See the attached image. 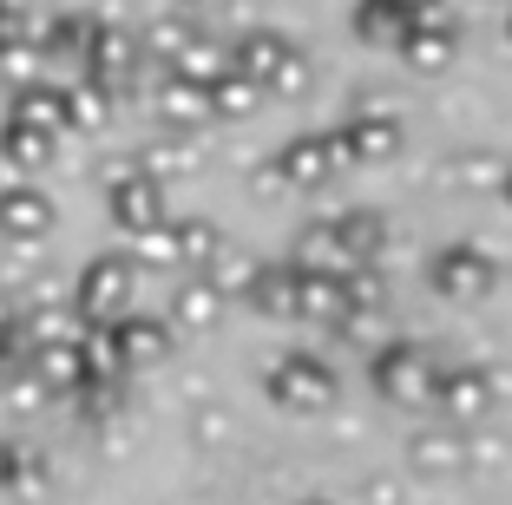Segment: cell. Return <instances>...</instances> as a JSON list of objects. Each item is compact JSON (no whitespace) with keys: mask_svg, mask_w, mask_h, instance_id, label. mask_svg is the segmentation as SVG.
Segmentation results:
<instances>
[{"mask_svg":"<svg viewBox=\"0 0 512 505\" xmlns=\"http://www.w3.org/2000/svg\"><path fill=\"white\" fill-rule=\"evenodd\" d=\"M440 374H447V355H434L427 342H381L375 361H368L375 394L388 407H407V414H434Z\"/></svg>","mask_w":512,"mask_h":505,"instance_id":"1","label":"cell"},{"mask_svg":"<svg viewBox=\"0 0 512 505\" xmlns=\"http://www.w3.org/2000/svg\"><path fill=\"white\" fill-rule=\"evenodd\" d=\"M138 296V263L125 250H99L92 263H79V283H73V322L79 328H112L132 315Z\"/></svg>","mask_w":512,"mask_h":505,"instance_id":"2","label":"cell"},{"mask_svg":"<svg viewBox=\"0 0 512 505\" xmlns=\"http://www.w3.org/2000/svg\"><path fill=\"white\" fill-rule=\"evenodd\" d=\"M263 394H270L283 414H329L335 394H342V381H335L329 355H316V348H289V355H276L270 368H263Z\"/></svg>","mask_w":512,"mask_h":505,"instance_id":"3","label":"cell"},{"mask_svg":"<svg viewBox=\"0 0 512 505\" xmlns=\"http://www.w3.org/2000/svg\"><path fill=\"white\" fill-rule=\"evenodd\" d=\"M493 276H499V263L480 243H440V250L427 256V283L447 302H486L493 296Z\"/></svg>","mask_w":512,"mask_h":505,"instance_id":"4","label":"cell"},{"mask_svg":"<svg viewBox=\"0 0 512 505\" xmlns=\"http://www.w3.org/2000/svg\"><path fill=\"white\" fill-rule=\"evenodd\" d=\"M401 53L407 73H447L453 53H460V14H447V7H414V27H407V40L394 46Z\"/></svg>","mask_w":512,"mask_h":505,"instance_id":"5","label":"cell"},{"mask_svg":"<svg viewBox=\"0 0 512 505\" xmlns=\"http://www.w3.org/2000/svg\"><path fill=\"white\" fill-rule=\"evenodd\" d=\"M493 401H499V381L480 368V361H447V374H440V401H434V414L447 420V427H480L486 414H493Z\"/></svg>","mask_w":512,"mask_h":505,"instance_id":"6","label":"cell"},{"mask_svg":"<svg viewBox=\"0 0 512 505\" xmlns=\"http://www.w3.org/2000/svg\"><path fill=\"white\" fill-rule=\"evenodd\" d=\"M335 138H342L348 164H388V158H401V138L407 132H401V119H394L381 99H362L342 125H335Z\"/></svg>","mask_w":512,"mask_h":505,"instance_id":"7","label":"cell"},{"mask_svg":"<svg viewBox=\"0 0 512 505\" xmlns=\"http://www.w3.org/2000/svg\"><path fill=\"white\" fill-rule=\"evenodd\" d=\"M138 66H145V53H138V33L99 20V33H92V46H86V66H79V79H92V86H106V92H125V86L138 79Z\"/></svg>","mask_w":512,"mask_h":505,"instance_id":"8","label":"cell"},{"mask_svg":"<svg viewBox=\"0 0 512 505\" xmlns=\"http://www.w3.org/2000/svg\"><path fill=\"white\" fill-rule=\"evenodd\" d=\"M407 466L421 479H453V473H473V440L447 420H427V427L407 433Z\"/></svg>","mask_w":512,"mask_h":505,"instance_id":"9","label":"cell"},{"mask_svg":"<svg viewBox=\"0 0 512 505\" xmlns=\"http://www.w3.org/2000/svg\"><path fill=\"white\" fill-rule=\"evenodd\" d=\"M53 223H60V204L40 191V184H0V237L33 250V243L53 237Z\"/></svg>","mask_w":512,"mask_h":505,"instance_id":"10","label":"cell"},{"mask_svg":"<svg viewBox=\"0 0 512 505\" xmlns=\"http://www.w3.org/2000/svg\"><path fill=\"white\" fill-rule=\"evenodd\" d=\"M276 178H283V191H316V184H329L335 171H342V158H335L329 132H302V138H283V145L270 151Z\"/></svg>","mask_w":512,"mask_h":505,"instance_id":"11","label":"cell"},{"mask_svg":"<svg viewBox=\"0 0 512 505\" xmlns=\"http://www.w3.org/2000/svg\"><path fill=\"white\" fill-rule=\"evenodd\" d=\"M106 217L119 223L125 237H145V230H158V223H171V210H165V184H151L145 171H132V178H119V184H106Z\"/></svg>","mask_w":512,"mask_h":505,"instance_id":"12","label":"cell"},{"mask_svg":"<svg viewBox=\"0 0 512 505\" xmlns=\"http://www.w3.org/2000/svg\"><path fill=\"white\" fill-rule=\"evenodd\" d=\"M151 112H158V125H165L171 138H197V125H211V92L191 86V79H178L165 66L158 86H151Z\"/></svg>","mask_w":512,"mask_h":505,"instance_id":"13","label":"cell"},{"mask_svg":"<svg viewBox=\"0 0 512 505\" xmlns=\"http://www.w3.org/2000/svg\"><path fill=\"white\" fill-rule=\"evenodd\" d=\"M289 60H296V40H283L276 27H250L243 40H230V73H243L263 92L276 86V73H283Z\"/></svg>","mask_w":512,"mask_h":505,"instance_id":"14","label":"cell"},{"mask_svg":"<svg viewBox=\"0 0 512 505\" xmlns=\"http://www.w3.org/2000/svg\"><path fill=\"white\" fill-rule=\"evenodd\" d=\"M112 342H119V361H125V374L132 368H158V361L171 355V322L165 315H145V309H132L125 322H112Z\"/></svg>","mask_w":512,"mask_h":505,"instance_id":"15","label":"cell"},{"mask_svg":"<svg viewBox=\"0 0 512 505\" xmlns=\"http://www.w3.org/2000/svg\"><path fill=\"white\" fill-rule=\"evenodd\" d=\"M0 125H20V132H40V138H60L66 132V99L53 79H40V86H20L14 99H7V119Z\"/></svg>","mask_w":512,"mask_h":505,"instance_id":"16","label":"cell"},{"mask_svg":"<svg viewBox=\"0 0 512 505\" xmlns=\"http://www.w3.org/2000/svg\"><path fill=\"white\" fill-rule=\"evenodd\" d=\"M329 223H335V243H342L348 269L381 263V250H388V217H381V210L355 204V210H342V217H329Z\"/></svg>","mask_w":512,"mask_h":505,"instance_id":"17","label":"cell"},{"mask_svg":"<svg viewBox=\"0 0 512 505\" xmlns=\"http://www.w3.org/2000/svg\"><path fill=\"white\" fill-rule=\"evenodd\" d=\"M165 322H171V335H211L217 322H224V296H217L204 276H184L178 289H171V309H165Z\"/></svg>","mask_w":512,"mask_h":505,"instance_id":"18","label":"cell"},{"mask_svg":"<svg viewBox=\"0 0 512 505\" xmlns=\"http://www.w3.org/2000/svg\"><path fill=\"white\" fill-rule=\"evenodd\" d=\"M407 27H414V7H407V0H362V7L348 14V33L381 46V53H394V46L407 40Z\"/></svg>","mask_w":512,"mask_h":505,"instance_id":"19","label":"cell"},{"mask_svg":"<svg viewBox=\"0 0 512 505\" xmlns=\"http://www.w3.org/2000/svg\"><path fill=\"white\" fill-rule=\"evenodd\" d=\"M296 283H302V269H296V263H263L243 302H250L263 322H296Z\"/></svg>","mask_w":512,"mask_h":505,"instance_id":"20","label":"cell"},{"mask_svg":"<svg viewBox=\"0 0 512 505\" xmlns=\"http://www.w3.org/2000/svg\"><path fill=\"white\" fill-rule=\"evenodd\" d=\"M283 263H296L302 276H348V256H342V243H335V223H329V217L309 223Z\"/></svg>","mask_w":512,"mask_h":505,"instance_id":"21","label":"cell"},{"mask_svg":"<svg viewBox=\"0 0 512 505\" xmlns=\"http://www.w3.org/2000/svg\"><path fill=\"white\" fill-rule=\"evenodd\" d=\"M171 237H178V269L184 276H204V269L224 256V230L211 217H171Z\"/></svg>","mask_w":512,"mask_h":505,"instance_id":"22","label":"cell"},{"mask_svg":"<svg viewBox=\"0 0 512 505\" xmlns=\"http://www.w3.org/2000/svg\"><path fill=\"white\" fill-rule=\"evenodd\" d=\"M60 138H40V132H20V125H0V164L14 171V184H33L53 164Z\"/></svg>","mask_w":512,"mask_h":505,"instance_id":"23","label":"cell"},{"mask_svg":"<svg viewBox=\"0 0 512 505\" xmlns=\"http://www.w3.org/2000/svg\"><path fill=\"white\" fill-rule=\"evenodd\" d=\"M66 99V132H106L112 112H119V92L92 86V79H73V86H60Z\"/></svg>","mask_w":512,"mask_h":505,"instance_id":"24","label":"cell"},{"mask_svg":"<svg viewBox=\"0 0 512 505\" xmlns=\"http://www.w3.org/2000/svg\"><path fill=\"white\" fill-rule=\"evenodd\" d=\"M138 158V171H145L151 184H165V178H191L197 164H204V151H197V138H151L145 151H132Z\"/></svg>","mask_w":512,"mask_h":505,"instance_id":"25","label":"cell"},{"mask_svg":"<svg viewBox=\"0 0 512 505\" xmlns=\"http://www.w3.org/2000/svg\"><path fill=\"white\" fill-rule=\"evenodd\" d=\"M296 322H348V296H342V276H302L296 283Z\"/></svg>","mask_w":512,"mask_h":505,"instance_id":"26","label":"cell"},{"mask_svg":"<svg viewBox=\"0 0 512 505\" xmlns=\"http://www.w3.org/2000/svg\"><path fill=\"white\" fill-rule=\"evenodd\" d=\"M191 40H197V20L191 14H158V20L138 27V53H145V60H178Z\"/></svg>","mask_w":512,"mask_h":505,"instance_id":"27","label":"cell"},{"mask_svg":"<svg viewBox=\"0 0 512 505\" xmlns=\"http://www.w3.org/2000/svg\"><path fill=\"white\" fill-rule=\"evenodd\" d=\"M171 73L191 79V86H211L217 73H230V46H224V40H204V33H197V40L184 46L178 60H171Z\"/></svg>","mask_w":512,"mask_h":505,"instance_id":"28","label":"cell"},{"mask_svg":"<svg viewBox=\"0 0 512 505\" xmlns=\"http://www.w3.org/2000/svg\"><path fill=\"white\" fill-rule=\"evenodd\" d=\"M256 269H263V256H250V250H230L224 243V256H217L211 269H204V283L217 289V296H250V283H256Z\"/></svg>","mask_w":512,"mask_h":505,"instance_id":"29","label":"cell"},{"mask_svg":"<svg viewBox=\"0 0 512 505\" xmlns=\"http://www.w3.org/2000/svg\"><path fill=\"white\" fill-rule=\"evenodd\" d=\"M204 92H211V119H250L263 105V86H250L243 73H217Z\"/></svg>","mask_w":512,"mask_h":505,"instance_id":"30","label":"cell"},{"mask_svg":"<svg viewBox=\"0 0 512 505\" xmlns=\"http://www.w3.org/2000/svg\"><path fill=\"white\" fill-rule=\"evenodd\" d=\"M342 296H348V315H381V302H388V269H381V263L348 269Z\"/></svg>","mask_w":512,"mask_h":505,"instance_id":"31","label":"cell"},{"mask_svg":"<svg viewBox=\"0 0 512 505\" xmlns=\"http://www.w3.org/2000/svg\"><path fill=\"white\" fill-rule=\"evenodd\" d=\"M14 499H46L53 492V460H46L40 446H20V460H14Z\"/></svg>","mask_w":512,"mask_h":505,"instance_id":"32","label":"cell"},{"mask_svg":"<svg viewBox=\"0 0 512 505\" xmlns=\"http://www.w3.org/2000/svg\"><path fill=\"white\" fill-rule=\"evenodd\" d=\"M447 171H453V184H460V191H499V171H506V164H499L493 151H460Z\"/></svg>","mask_w":512,"mask_h":505,"instance_id":"33","label":"cell"},{"mask_svg":"<svg viewBox=\"0 0 512 505\" xmlns=\"http://www.w3.org/2000/svg\"><path fill=\"white\" fill-rule=\"evenodd\" d=\"M40 46H33V40H20V46H7V53H0V79H7V86H40Z\"/></svg>","mask_w":512,"mask_h":505,"instance_id":"34","label":"cell"},{"mask_svg":"<svg viewBox=\"0 0 512 505\" xmlns=\"http://www.w3.org/2000/svg\"><path fill=\"white\" fill-rule=\"evenodd\" d=\"M119 401H125V394H119V381H86V387L73 394L79 420H112V414H119Z\"/></svg>","mask_w":512,"mask_h":505,"instance_id":"35","label":"cell"},{"mask_svg":"<svg viewBox=\"0 0 512 505\" xmlns=\"http://www.w3.org/2000/svg\"><path fill=\"white\" fill-rule=\"evenodd\" d=\"M20 40H33V14H20V7H0V53H7V46H20Z\"/></svg>","mask_w":512,"mask_h":505,"instance_id":"36","label":"cell"},{"mask_svg":"<svg viewBox=\"0 0 512 505\" xmlns=\"http://www.w3.org/2000/svg\"><path fill=\"white\" fill-rule=\"evenodd\" d=\"M191 433H197V440H204V446H217V440H230V414H224V407H204V414H197V420H191Z\"/></svg>","mask_w":512,"mask_h":505,"instance_id":"37","label":"cell"},{"mask_svg":"<svg viewBox=\"0 0 512 505\" xmlns=\"http://www.w3.org/2000/svg\"><path fill=\"white\" fill-rule=\"evenodd\" d=\"M309 79H316V73H309V53L296 46V60L276 73V86H270V92H309Z\"/></svg>","mask_w":512,"mask_h":505,"instance_id":"38","label":"cell"},{"mask_svg":"<svg viewBox=\"0 0 512 505\" xmlns=\"http://www.w3.org/2000/svg\"><path fill=\"white\" fill-rule=\"evenodd\" d=\"M14 460H20V440H0V492L14 486Z\"/></svg>","mask_w":512,"mask_h":505,"instance_id":"39","label":"cell"},{"mask_svg":"<svg viewBox=\"0 0 512 505\" xmlns=\"http://www.w3.org/2000/svg\"><path fill=\"white\" fill-rule=\"evenodd\" d=\"M256 191H263V197H283V178H276V164H270V158L256 164Z\"/></svg>","mask_w":512,"mask_h":505,"instance_id":"40","label":"cell"},{"mask_svg":"<svg viewBox=\"0 0 512 505\" xmlns=\"http://www.w3.org/2000/svg\"><path fill=\"white\" fill-rule=\"evenodd\" d=\"M368 505H401V492H394L388 479H368Z\"/></svg>","mask_w":512,"mask_h":505,"instance_id":"41","label":"cell"},{"mask_svg":"<svg viewBox=\"0 0 512 505\" xmlns=\"http://www.w3.org/2000/svg\"><path fill=\"white\" fill-rule=\"evenodd\" d=\"M14 368H20V355H0V394H7V381H14Z\"/></svg>","mask_w":512,"mask_h":505,"instance_id":"42","label":"cell"},{"mask_svg":"<svg viewBox=\"0 0 512 505\" xmlns=\"http://www.w3.org/2000/svg\"><path fill=\"white\" fill-rule=\"evenodd\" d=\"M499 197H506V210H512V158H506V171H499Z\"/></svg>","mask_w":512,"mask_h":505,"instance_id":"43","label":"cell"},{"mask_svg":"<svg viewBox=\"0 0 512 505\" xmlns=\"http://www.w3.org/2000/svg\"><path fill=\"white\" fill-rule=\"evenodd\" d=\"M302 505H335V499H302Z\"/></svg>","mask_w":512,"mask_h":505,"instance_id":"44","label":"cell"},{"mask_svg":"<svg viewBox=\"0 0 512 505\" xmlns=\"http://www.w3.org/2000/svg\"><path fill=\"white\" fill-rule=\"evenodd\" d=\"M506 40H512V14H506Z\"/></svg>","mask_w":512,"mask_h":505,"instance_id":"45","label":"cell"}]
</instances>
